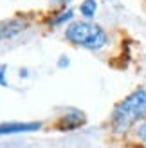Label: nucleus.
<instances>
[{
  "label": "nucleus",
  "mask_w": 146,
  "mask_h": 148,
  "mask_svg": "<svg viewBox=\"0 0 146 148\" xmlns=\"http://www.w3.org/2000/svg\"><path fill=\"white\" fill-rule=\"evenodd\" d=\"M146 117V88H137L132 94H128L123 101L115 105L112 112V128L115 132H128L137 121Z\"/></svg>",
  "instance_id": "obj_1"
},
{
  "label": "nucleus",
  "mask_w": 146,
  "mask_h": 148,
  "mask_svg": "<svg viewBox=\"0 0 146 148\" xmlns=\"http://www.w3.org/2000/svg\"><path fill=\"white\" fill-rule=\"evenodd\" d=\"M65 38L70 43H74V45L89 49V51H99V49H103L108 42L106 31L101 25L94 24L90 20L72 22V24L65 29Z\"/></svg>",
  "instance_id": "obj_2"
},
{
  "label": "nucleus",
  "mask_w": 146,
  "mask_h": 148,
  "mask_svg": "<svg viewBox=\"0 0 146 148\" xmlns=\"http://www.w3.org/2000/svg\"><path fill=\"white\" fill-rule=\"evenodd\" d=\"M27 29V20L25 18H9L0 22V42L2 40H11L14 36H18L20 33H24Z\"/></svg>",
  "instance_id": "obj_3"
},
{
  "label": "nucleus",
  "mask_w": 146,
  "mask_h": 148,
  "mask_svg": "<svg viewBox=\"0 0 146 148\" xmlns=\"http://www.w3.org/2000/svg\"><path fill=\"white\" fill-rule=\"evenodd\" d=\"M40 128H42L40 121H31V123H0V136L25 134V132H36Z\"/></svg>",
  "instance_id": "obj_4"
},
{
  "label": "nucleus",
  "mask_w": 146,
  "mask_h": 148,
  "mask_svg": "<svg viewBox=\"0 0 146 148\" xmlns=\"http://www.w3.org/2000/svg\"><path fill=\"white\" fill-rule=\"evenodd\" d=\"M83 123H85V114L79 112V110H70V114L60 117V121H58V128L63 130V132H69V130L78 128L79 125H83Z\"/></svg>",
  "instance_id": "obj_5"
},
{
  "label": "nucleus",
  "mask_w": 146,
  "mask_h": 148,
  "mask_svg": "<svg viewBox=\"0 0 146 148\" xmlns=\"http://www.w3.org/2000/svg\"><path fill=\"white\" fill-rule=\"evenodd\" d=\"M96 11H98V2L96 0H83V4L79 5V13H81L87 20H92L96 16Z\"/></svg>",
  "instance_id": "obj_6"
},
{
  "label": "nucleus",
  "mask_w": 146,
  "mask_h": 148,
  "mask_svg": "<svg viewBox=\"0 0 146 148\" xmlns=\"http://www.w3.org/2000/svg\"><path fill=\"white\" fill-rule=\"evenodd\" d=\"M72 16H74V11H72V9H67V11L60 13L56 18H53V20H50V24H53V25H61L63 22H69V20H72Z\"/></svg>",
  "instance_id": "obj_7"
},
{
  "label": "nucleus",
  "mask_w": 146,
  "mask_h": 148,
  "mask_svg": "<svg viewBox=\"0 0 146 148\" xmlns=\"http://www.w3.org/2000/svg\"><path fill=\"white\" fill-rule=\"evenodd\" d=\"M137 137H139L141 141L146 143V121H143V123H141V127L137 128Z\"/></svg>",
  "instance_id": "obj_8"
},
{
  "label": "nucleus",
  "mask_w": 146,
  "mask_h": 148,
  "mask_svg": "<svg viewBox=\"0 0 146 148\" xmlns=\"http://www.w3.org/2000/svg\"><path fill=\"white\" fill-rule=\"evenodd\" d=\"M5 71H7V65H0V85H2V87H9V83H7V81H5Z\"/></svg>",
  "instance_id": "obj_9"
},
{
  "label": "nucleus",
  "mask_w": 146,
  "mask_h": 148,
  "mask_svg": "<svg viewBox=\"0 0 146 148\" xmlns=\"http://www.w3.org/2000/svg\"><path fill=\"white\" fill-rule=\"evenodd\" d=\"M69 63H70V62H69V58H67V56H61V58H60V62H58V67H60V69L69 67Z\"/></svg>",
  "instance_id": "obj_10"
},
{
  "label": "nucleus",
  "mask_w": 146,
  "mask_h": 148,
  "mask_svg": "<svg viewBox=\"0 0 146 148\" xmlns=\"http://www.w3.org/2000/svg\"><path fill=\"white\" fill-rule=\"evenodd\" d=\"M54 2H58V4H69V2H72V0H54Z\"/></svg>",
  "instance_id": "obj_11"
}]
</instances>
